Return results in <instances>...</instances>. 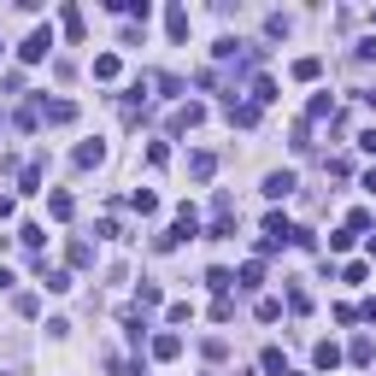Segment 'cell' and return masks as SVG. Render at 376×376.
Masks as SVG:
<instances>
[{
	"instance_id": "6da1fadb",
	"label": "cell",
	"mask_w": 376,
	"mask_h": 376,
	"mask_svg": "<svg viewBox=\"0 0 376 376\" xmlns=\"http://www.w3.org/2000/svg\"><path fill=\"white\" fill-rule=\"evenodd\" d=\"M18 53H24V59H30V65H41V59H47V53H53V30H30V41H24V47H18Z\"/></svg>"
},
{
	"instance_id": "7a4b0ae2",
	"label": "cell",
	"mask_w": 376,
	"mask_h": 376,
	"mask_svg": "<svg viewBox=\"0 0 376 376\" xmlns=\"http://www.w3.org/2000/svg\"><path fill=\"white\" fill-rule=\"evenodd\" d=\"M36 112H41V124H71L77 118L71 101H36Z\"/></svg>"
},
{
	"instance_id": "3957f363",
	"label": "cell",
	"mask_w": 376,
	"mask_h": 376,
	"mask_svg": "<svg viewBox=\"0 0 376 376\" xmlns=\"http://www.w3.org/2000/svg\"><path fill=\"white\" fill-rule=\"evenodd\" d=\"M265 194H271V200H288V194H294V171H271L265 176Z\"/></svg>"
},
{
	"instance_id": "277c9868",
	"label": "cell",
	"mask_w": 376,
	"mask_h": 376,
	"mask_svg": "<svg viewBox=\"0 0 376 376\" xmlns=\"http://www.w3.org/2000/svg\"><path fill=\"white\" fill-rule=\"evenodd\" d=\"M312 365H318V370H341V347H335V341H318V347H312Z\"/></svg>"
},
{
	"instance_id": "5b68a950",
	"label": "cell",
	"mask_w": 376,
	"mask_h": 376,
	"mask_svg": "<svg viewBox=\"0 0 376 376\" xmlns=\"http://www.w3.org/2000/svg\"><path fill=\"white\" fill-rule=\"evenodd\" d=\"M212 171H218V153H188V176L194 183H206Z\"/></svg>"
},
{
	"instance_id": "8992f818",
	"label": "cell",
	"mask_w": 376,
	"mask_h": 376,
	"mask_svg": "<svg viewBox=\"0 0 376 376\" xmlns=\"http://www.w3.org/2000/svg\"><path fill=\"white\" fill-rule=\"evenodd\" d=\"M206 118V106L200 101H188V106H176V118H171V129H194V124H200Z\"/></svg>"
},
{
	"instance_id": "52a82bcc",
	"label": "cell",
	"mask_w": 376,
	"mask_h": 376,
	"mask_svg": "<svg viewBox=\"0 0 376 376\" xmlns=\"http://www.w3.org/2000/svg\"><path fill=\"white\" fill-rule=\"evenodd\" d=\"M230 124L253 129V124H259V106H253V101H230Z\"/></svg>"
},
{
	"instance_id": "ba28073f",
	"label": "cell",
	"mask_w": 376,
	"mask_h": 376,
	"mask_svg": "<svg viewBox=\"0 0 376 376\" xmlns=\"http://www.w3.org/2000/svg\"><path fill=\"white\" fill-rule=\"evenodd\" d=\"M176 353H183V335H153V358H176Z\"/></svg>"
},
{
	"instance_id": "9c48e42d",
	"label": "cell",
	"mask_w": 376,
	"mask_h": 376,
	"mask_svg": "<svg viewBox=\"0 0 376 376\" xmlns=\"http://www.w3.org/2000/svg\"><path fill=\"white\" fill-rule=\"evenodd\" d=\"M318 71H323V59H318V53L294 59V77H300V83H318Z\"/></svg>"
},
{
	"instance_id": "30bf717a",
	"label": "cell",
	"mask_w": 376,
	"mask_h": 376,
	"mask_svg": "<svg viewBox=\"0 0 376 376\" xmlns=\"http://www.w3.org/2000/svg\"><path fill=\"white\" fill-rule=\"evenodd\" d=\"M59 24H65V36H71V41H83V12H77V6H65Z\"/></svg>"
},
{
	"instance_id": "8fae6325",
	"label": "cell",
	"mask_w": 376,
	"mask_h": 376,
	"mask_svg": "<svg viewBox=\"0 0 376 376\" xmlns=\"http://www.w3.org/2000/svg\"><path fill=\"white\" fill-rule=\"evenodd\" d=\"M101 159H106V147H101V141H83V147H77V165H83V171H89V165H101Z\"/></svg>"
},
{
	"instance_id": "7c38bea8",
	"label": "cell",
	"mask_w": 376,
	"mask_h": 376,
	"mask_svg": "<svg viewBox=\"0 0 376 376\" xmlns=\"http://www.w3.org/2000/svg\"><path fill=\"white\" fill-rule=\"evenodd\" d=\"M118 71H124V65H118V53H101V59H94V77H101V83H112Z\"/></svg>"
},
{
	"instance_id": "4fadbf2b",
	"label": "cell",
	"mask_w": 376,
	"mask_h": 376,
	"mask_svg": "<svg viewBox=\"0 0 376 376\" xmlns=\"http://www.w3.org/2000/svg\"><path fill=\"white\" fill-rule=\"evenodd\" d=\"M65 259L83 271V265H94V247H89V241H71V247H65Z\"/></svg>"
},
{
	"instance_id": "5bb4252c",
	"label": "cell",
	"mask_w": 376,
	"mask_h": 376,
	"mask_svg": "<svg viewBox=\"0 0 376 376\" xmlns=\"http://www.w3.org/2000/svg\"><path fill=\"white\" fill-rule=\"evenodd\" d=\"M206 283H212V294H218V300H223V294L235 288V271H206Z\"/></svg>"
},
{
	"instance_id": "9a60e30c",
	"label": "cell",
	"mask_w": 376,
	"mask_h": 376,
	"mask_svg": "<svg viewBox=\"0 0 376 376\" xmlns=\"http://www.w3.org/2000/svg\"><path fill=\"white\" fill-rule=\"evenodd\" d=\"M41 288L47 294H65V288H71V271H41Z\"/></svg>"
},
{
	"instance_id": "2e32d148",
	"label": "cell",
	"mask_w": 376,
	"mask_h": 376,
	"mask_svg": "<svg viewBox=\"0 0 376 376\" xmlns=\"http://www.w3.org/2000/svg\"><path fill=\"white\" fill-rule=\"evenodd\" d=\"M18 188H24V194H41V159H36V165H24V176H18Z\"/></svg>"
},
{
	"instance_id": "e0dca14e",
	"label": "cell",
	"mask_w": 376,
	"mask_h": 376,
	"mask_svg": "<svg viewBox=\"0 0 376 376\" xmlns=\"http://www.w3.org/2000/svg\"><path fill=\"white\" fill-rule=\"evenodd\" d=\"M165 24H171V36H176V41L188 36V12H183V6H171V12H165Z\"/></svg>"
},
{
	"instance_id": "ac0fdd59",
	"label": "cell",
	"mask_w": 376,
	"mask_h": 376,
	"mask_svg": "<svg viewBox=\"0 0 376 376\" xmlns=\"http://www.w3.org/2000/svg\"><path fill=\"white\" fill-rule=\"evenodd\" d=\"M265 283V265H259V259H247V265H241V288H259Z\"/></svg>"
},
{
	"instance_id": "d6986e66",
	"label": "cell",
	"mask_w": 376,
	"mask_h": 376,
	"mask_svg": "<svg viewBox=\"0 0 376 376\" xmlns=\"http://www.w3.org/2000/svg\"><path fill=\"white\" fill-rule=\"evenodd\" d=\"M47 212H53V218L65 223V218H71V212H77V200H71V194H53V200H47Z\"/></svg>"
},
{
	"instance_id": "ffe728a7",
	"label": "cell",
	"mask_w": 376,
	"mask_h": 376,
	"mask_svg": "<svg viewBox=\"0 0 376 376\" xmlns=\"http://www.w3.org/2000/svg\"><path fill=\"white\" fill-rule=\"evenodd\" d=\"M276 101V83H271V77H259V83H253V106H271Z\"/></svg>"
},
{
	"instance_id": "44dd1931",
	"label": "cell",
	"mask_w": 376,
	"mask_h": 376,
	"mask_svg": "<svg viewBox=\"0 0 376 376\" xmlns=\"http://www.w3.org/2000/svg\"><path fill=\"white\" fill-rule=\"evenodd\" d=\"M347 358H353V365H370V358H376V347H370V335H358V341H353V353H347Z\"/></svg>"
},
{
	"instance_id": "7402d4cb",
	"label": "cell",
	"mask_w": 376,
	"mask_h": 376,
	"mask_svg": "<svg viewBox=\"0 0 376 376\" xmlns=\"http://www.w3.org/2000/svg\"><path fill=\"white\" fill-rule=\"evenodd\" d=\"M288 312L306 318V312H312V294H306V288H288Z\"/></svg>"
},
{
	"instance_id": "603a6c76",
	"label": "cell",
	"mask_w": 376,
	"mask_h": 376,
	"mask_svg": "<svg viewBox=\"0 0 376 376\" xmlns=\"http://www.w3.org/2000/svg\"><path fill=\"white\" fill-rule=\"evenodd\" d=\"M276 318H283V300H271V294H265V300H259V323H276Z\"/></svg>"
},
{
	"instance_id": "cb8c5ba5",
	"label": "cell",
	"mask_w": 376,
	"mask_h": 376,
	"mask_svg": "<svg viewBox=\"0 0 376 376\" xmlns=\"http://www.w3.org/2000/svg\"><path fill=\"white\" fill-rule=\"evenodd\" d=\"M265 370H271V376H283V370H288V358H283V347H265Z\"/></svg>"
},
{
	"instance_id": "d4e9b609",
	"label": "cell",
	"mask_w": 376,
	"mask_h": 376,
	"mask_svg": "<svg viewBox=\"0 0 376 376\" xmlns=\"http://www.w3.org/2000/svg\"><path fill=\"white\" fill-rule=\"evenodd\" d=\"M129 206H136V212H159V200H153L147 188H136V194H129Z\"/></svg>"
},
{
	"instance_id": "484cf974",
	"label": "cell",
	"mask_w": 376,
	"mask_h": 376,
	"mask_svg": "<svg viewBox=\"0 0 376 376\" xmlns=\"http://www.w3.org/2000/svg\"><path fill=\"white\" fill-rule=\"evenodd\" d=\"M365 188H370V194H376V165H370V171H365Z\"/></svg>"
},
{
	"instance_id": "4316f807",
	"label": "cell",
	"mask_w": 376,
	"mask_h": 376,
	"mask_svg": "<svg viewBox=\"0 0 376 376\" xmlns=\"http://www.w3.org/2000/svg\"><path fill=\"white\" fill-rule=\"evenodd\" d=\"M124 376H147V370H141V365H129V370H124Z\"/></svg>"
},
{
	"instance_id": "83f0119b",
	"label": "cell",
	"mask_w": 376,
	"mask_h": 376,
	"mask_svg": "<svg viewBox=\"0 0 376 376\" xmlns=\"http://www.w3.org/2000/svg\"><path fill=\"white\" fill-rule=\"evenodd\" d=\"M283 376H300V370H283Z\"/></svg>"
}]
</instances>
